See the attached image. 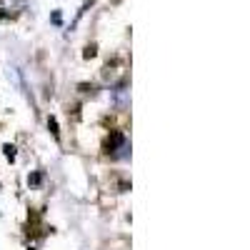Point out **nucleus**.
<instances>
[{
  "label": "nucleus",
  "mask_w": 250,
  "mask_h": 250,
  "mask_svg": "<svg viewBox=\"0 0 250 250\" xmlns=\"http://www.w3.org/2000/svg\"><path fill=\"white\" fill-rule=\"evenodd\" d=\"M123 133L120 130H113L108 138H105V143H103V150H105V153H110V150H115V148H120V145H123Z\"/></svg>",
  "instance_id": "nucleus-1"
},
{
  "label": "nucleus",
  "mask_w": 250,
  "mask_h": 250,
  "mask_svg": "<svg viewBox=\"0 0 250 250\" xmlns=\"http://www.w3.org/2000/svg\"><path fill=\"white\" fill-rule=\"evenodd\" d=\"M48 128H50L53 138H55V140H60V130H58V120H55V118H48Z\"/></svg>",
  "instance_id": "nucleus-2"
},
{
  "label": "nucleus",
  "mask_w": 250,
  "mask_h": 250,
  "mask_svg": "<svg viewBox=\"0 0 250 250\" xmlns=\"http://www.w3.org/2000/svg\"><path fill=\"white\" fill-rule=\"evenodd\" d=\"M95 55H98V48H95V45H88L85 50H83V58H88V60L95 58Z\"/></svg>",
  "instance_id": "nucleus-3"
},
{
  "label": "nucleus",
  "mask_w": 250,
  "mask_h": 250,
  "mask_svg": "<svg viewBox=\"0 0 250 250\" xmlns=\"http://www.w3.org/2000/svg\"><path fill=\"white\" fill-rule=\"evenodd\" d=\"M5 158L8 160H15V148H13V145H5Z\"/></svg>",
  "instance_id": "nucleus-4"
}]
</instances>
